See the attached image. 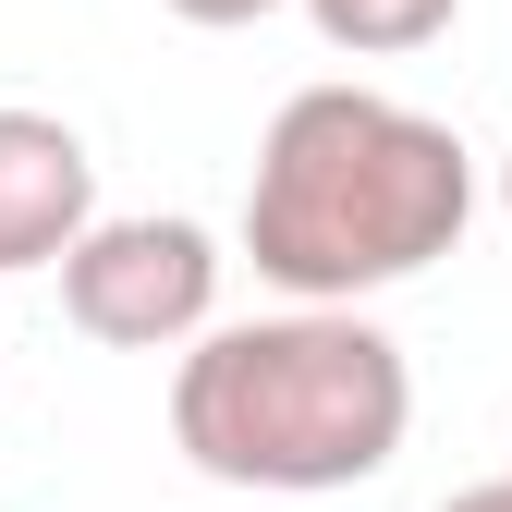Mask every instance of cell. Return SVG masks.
Returning <instances> with one entry per match:
<instances>
[{
    "label": "cell",
    "mask_w": 512,
    "mask_h": 512,
    "mask_svg": "<svg viewBox=\"0 0 512 512\" xmlns=\"http://www.w3.org/2000/svg\"><path fill=\"white\" fill-rule=\"evenodd\" d=\"M476 159L439 110L378 86H293L256 135L244 183V256L293 305H366L464 244Z\"/></svg>",
    "instance_id": "6da1fadb"
},
{
    "label": "cell",
    "mask_w": 512,
    "mask_h": 512,
    "mask_svg": "<svg viewBox=\"0 0 512 512\" xmlns=\"http://www.w3.org/2000/svg\"><path fill=\"white\" fill-rule=\"evenodd\" d=\"M415 427V366L366 305H293L220 317L171 354V452L208 488L330 500L366 488Z\"/></svg>",
    "instance_id": "7a4b0ae2"
},
{
    "label": "cell",
    "mask_w": 512,
    "mask_h": 512,
    "mask_svg": "<svg viewBox=\"0 0 512 512\" xmlns=\"http://www.w3.org/2000/svg\"><path fill=\"white\" fill-rule=\"evenodd\" d=\"M61 317L110 354H183L196 330H220V232L208 220H98L61 256Z\"/></svg>",
    "instance_id": "3957f363"
},
{
    "label": "cell",
    "mask_w": 512,
    "mask_h": 512,
    "mask_svg": "<svg viewBox=\"0 0 512 512\" xmlns=\"http://www.w3.org/2000/svg\"><path fill=\"white\" fill-rule=\"evenodd\" d=\"M98 232V159L61 110H0V281L61 269Z\"/></svg>",
    "instance_id": "277c9868"
},
{
    "label": "cell",
    "mask_w": 512,
    "mask_h": 512,
    "mask_svg": "<svg viewBox=\"0 0 512 512\" xmlns=\"http://www.w3.org/2000/svg\"><path fill=\"white\" fill-rule=\"evenodd\" d=\"M452 13H464V0H305V25L330 37V49H354V61L439 49V37H452Z\"/></svg>",
    "instance_id": "5b68a950"
},
{
    "label": "cell",
    "mask_w": 512,
    "mask_h": 512,
    "mask_svg": "<svg viewBox=\"0 0 512 512\" xmlns=\"http://www.w3.org/2000/svg\"><path fill=\"white\" fill-rule=\"evenodd\" d=\"M159 13H183V25H269L281 0H159Z\"/></svg>",
    "instance_id": "8992f818"
},
{
    "label": "cell",
    "mask_w": 512,
    "mask_h": 512,
    "mask_svg": "<svg viewBox=\"0 0 512 512\" xmlns=\"http://www.w3.org/2000/svg\"><path fill=\"white\" fill-rule=\"evenodd\" d=\"M439 512H512V476H488V488H452Z\"/></svg>",
    "instance_id": "52a82bcc"
},
{
    "label": "cell",
    "mask_w": 512,
    "mask_h": 512,
    "mask_svg": "<svg viewBox=\"0 0 512 512\" xmlns=\"http://www.w3.org/2000/svg\"><path fill=\"white\" fill-rule=\"evenodd\" d=\"M500 220H512V147H500Z\"/></svg>",
    "instance_id": "ba28073f"
}]
</instances>
